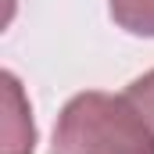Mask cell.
Listing matches in <instances>:
<instances>
[{"label":"cell","mask_w":154,"mask_h":154,"mask_svg":"<svg viewBox=\"0 0 154 154\" xmlns=\"http://www.w3.org/2000/svg\"><path fill=\"white\" fill-rule=\"evenodd\" d=\"M54 154H154V133L140 111L111 97H79L65 111Z\"/></svg>","instance_id":"1"},{"label":"cell","mask_w":154,"mask_h":154,"mask_svg":"<svg viewBox=\"0 0 154 154\" xmlns=\"http://www.w3.org/2000/svg\"><path fill=\"white\" fill-rule=\"evenodd\" d=\"M4 154H32L29 108L11 75H4Z\"/></svg>","instance_id":"2"},{"label":"cell","mask_w":154,"mask_h":154,"mask_svg":"<svg viewBox=\"0 0 154 154\" xmlns=\"http://www.w3.org/2000/svg\"><path fill=\"white\" fill-rule=\"evenodd\" d=\"M111 7L133 32H154V0H111Z\"/></svg>","instance_id":"3"},{"label":"cell","mask_w":154,"mask_h":154,"mask_svg":"<svg viewBox=\"0 0 154 154\" xmlns=\"http://www.w3.org/2000/svg\"><path fill=\"white\" fill-rule=\"evenodd\" d=\"M129 104L140 111V118L151 125V133H154V75L133 82V90H129Z\"/></svg>","instance_id":"4"}]
</instances>
